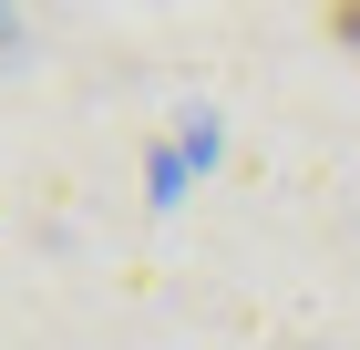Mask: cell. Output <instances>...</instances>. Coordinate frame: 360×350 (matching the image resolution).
<instances>
[{
    "label": "cell",
    "mask_w": 360,
    "mask_h": 350,
    "mask_svg": "<svg viewBox=\"0 0 360 350\" xmlns=\"http://www.w3.org/2000/svg\"><path fill=\"white\" fill-rule=\"evenodd\" d=\"M330 31H360V0H330Z\"/></svg>",
    "instance_id": "6da1fadb"
}]
</instances>
